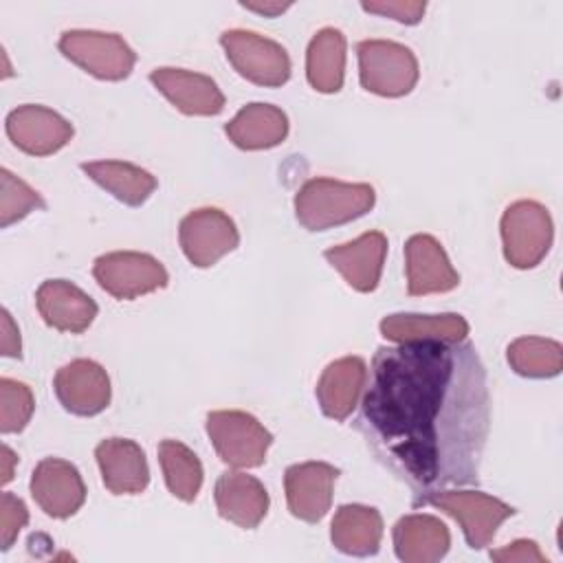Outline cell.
<instances>
[{"instance_id": "cell-3", "label": "cell", "mask_w": 563, "mask_h": 563, "mask_svg": "<svg viewBox=\"0 0 563 563\" xmlns=\"http://www.w3.org/2000/svg\"><path fill=\"white\" fill-rule=\"evenodd\" d=\"M358 77L367 92L402 97L418 84V59L405 44L391 40H363L356 44Z\"/></svg>"}, {"instance_id": "cell-9", "label": "cell", "mask_w": 563, "mask_h": 563, "mask_svg": "<svg viewBox=\"0 0 563 563\" xmlns=\"http://www.w3.org/2000/svg\"><path fill=\"white\" fill-rule=\"evenodd\" d=\"M92 275L108 295L125 301L165 288L169 282L165 266L156 257L139 251H112L99 255Z\"/></svg>"}, {"instance_id": "cell-24", "label": "cell", "mask_w": 563, "mask_h": 563, "mask_svg": "<svg viewBox=\"0 0 563 563\" xmlns=\"http://www.w3.org/2000/svg\"><path fill=\"white\" fill-rule=\"evenodd\" d=\"M380 334L394 343H416V341H464L468 334V323L462 314H416L396 312L380 321Z\"/></svg>"}, {"instance_id": "cell-17", "label": "cell", "mask_w": 563, "mask_h": 563, "mask_svg": "<svg viewBox=\"0 0 563 563\" xmlns=\"http://www.w3.org/2000/svg\"><path fill=\"white\" fill-rule=\"evenodd\" d=\"M387 255V238L380 231H367L352 242L336 244L323 251V257L341 277L358 292H372L383 273Z\"/></svg>"}, {"instance_id": "cell-32", "label": "cell", "mask_w": 563, "mask_h": 563, "mask_svg": "<svg viewBox=\"0 0 563 563\" xmlns=\"http://www.w3.org/2000/svg\"><path fill=\"white\" fill-rule=\"evenodd\" d=\"M29 521L26 504L13 493L0 495V548L7 552Z\"/></svg>"}, {"instance_id": "cell-18", "label": "cell", "mask_w": 563, "mask_h": 563, "mask_svg": "<svg viewBox=\"0 0 563 563\" xmlns=\"http://www.w3.org/2000/svg\"><path fill=\"white\" fill-rule=\"evenodd\" d=\"M35 303L44 323L59 332L79 334L88 330L97 317L95 299L68 279L42 282L35 292Z\"/></svg>"}, {"instance_id": "cell-20", "label": "cell", "mask_w": 563, "mask_h": 563, "mask_svg": "<svg viewBox=\"0 0 563 563\" xmlns=\"http://www.w3.org/2000/svg\"><path fill=\"white\" fill-rule=\"evenodd\" d=\"M365 383L367 365L361 356H343L332 361L323 369L314 389L321 411L332 420H345L358 407Z\"/></svg>"}, {"instance_id": "cell-36", "label": "cell", "mask_w": 563, "mask_h": 563, "mask_svg": "<svg viewBox=\"0 0 563 563\" xmlns=\"http://www.w3.org/2000/svg\"><path fill=\"white\" fill-rule=\"evenodd\" d=\"M242 7L249 11L262 13L266 18H277L279 13H284L290 7V2H242Z\"/></svg>"}, {"instance_id": "cell-16", "label": "cell", "mask_w": 563, "mask_h": 563, "mask_svg": "<svg viewBox=\"0 0 563 563\" xmlns=\"http://www.w3.org/2000/svg\"><path fill=\"white\" fill-rule=\"evenodd\" d=\"M150 81L183 114L213 117L224 108V95L209 75L163 66L150 73Z\"/></svg>"}, {"instance_id": "cell-21", "label": "cell", "mask_w": 563, "mask_h": 563, "mask_svg": "<svg viewBox=\"0 0 563 563\" xmlns=\"http://www.w3.org/2000/svg\"><path fill=\"white\" fill-rule=\"evenodd\" d=\"M216 506L222 519L251 530L268 512V493L264 484L242 471H227L218 477L213 488Z\"/></svg>"}, {"instance_id": "cell-6", "label": "cell", "mask_w": 563, "mask_h": 563, "mask_svg": "<svg viewBox=\"0 0 563 563\" xmlns=\"http://www.w3.org/2000/svg\"><path fill=\"white\" fill-rule=\"evenodd\" d=\"M422 504H429L451 515L462 526L464 539L473 550L486 548L497 534V528L508 517L515 515L512 506L482 490H446L444 488L427 495Z\"/></svg>"}, {"instance_id": "cell-11", "label": "cell", "mask_w": 563, "mask_h": 563, "mask_svg": "<svg viewBox=\"0 0 563 563\" xmlns=\"http://www.w3.org/2000/svg\"><path fill=\"white\" fill-rule=\"evenodd\" d=\"M4 128L11 143L31 156L55 154L73 139L70 121L37 103H24L11 110Z\"/></svg>"}, {"instance_id": "cell-35", "label": "cell", "mask_w": 563, "mask_h": 563, "mask_svg": "<svg viewBox=\"0 0 563 563\" xmlns=\"http://www.w3.org/2000/svg\"><path fill=\"white\" fill-rule=\"evenodd\" d=\"M0 345H2V354L11 356V358H20L22 356V343H20V330L13 323L11 314L7 308H2L0 312Z\"/></svg>"}, {"instance_id": "cell-31", "label": "cell", "mask_w": 563, "mask_h": 563, "mask_svg": "<svg viewBox=\"0 0 563 563\" xmlns=\"http://www.w3.org/2000/svg\"><path fill=\"white\" fill-rule=\"evenodd\" d=\"M35 409V398L29 385L0 378V431L2 433H20Z\"/></svg>"}, {"instance_id": "cell-12", "label": "cell", "mask_w": 563, "mask_h": 563, "mask_svg": "<svg viewBox=\"0 0 563 563\" xmlns=\"http://www.w3.org/2000/svg\"><path fill=\"white\" fill-rule=\"evenodd\" d=\"M336 477L339 468L328 462H301L288 466L284 473V490L290 515L308 523L321 521L330 510Z\"/></svg>"}, {"instance_id": "cell-7", "label": "cell", "mask_w": 563, "mask_h": 563, "mask_svg": "<svg viewBox=\"0 0 563 563\" xmlns=\"http://www.w3.org/2000/svg\"><path fill=\"white\" fill-rule=\"evenodd\" d=\"M59 51L97 79L121 81L136 62V53L119 33L73 29L59 37Z\"/></svg>"}, {"instance_id": "cell-2", "label": "cell", "mask_w": 563, "mask_h": 563, "mask_svg": "<svg viewBox=\"0 0 563 563\" xmlns=\"http://www.w3.org/2000/svg\"><path fill=\"white\" fill-rule=\"evenodd\" d=\"M376 202L367 183H341L334 178H310L295 196V216L308 231H325L365 216Z\"/></svg>"}, {"instance_id": "cell-29", "label": "cell", "mask_w": 563, "mask_h": 563, "mask_svg": "<svg viewBox=\"0 0 563 563\" xmlns=\"http://www.w3.org/2000/svg\"><path fill=\"white\" fill-rule=\"evenodd\" d=\"M510 367L526 378H550L563 369V347L559 341L543 336H519L508 350Z\"/></svg>"}, {"instance_id": "cell-23", "label": "cell", "mask_w": 563, "mask_h": 563, "mask_svg": "<svg viewBox=\"0 0 563 563\" xmlns=\"http://www.w3.org/2000/svg\"><path fill=\"white\" fill-rule=\"evenodd\" d=\"M229 141L240 150H268L288 136V117L271 103H246L227 125Z\"/></svg>"}, {"instance_id": "cell-30", "label": "cell", "mask_w": 563, "mask_h": 563, "mask_svg": "<svg viewBox=\"0 0 563 563\" xmlns=\"http://www.w3.org/2000/svg\"><path fill=\"white\" fill-rule=\"evenodd\" d=\"M44 209L42 196L7 167L0 169V224L7 229L26 218L31 211Z\"/></svg>"}, {"instance_id": "cell-19", "label": "cell", "mask_w": 563, "mask_h": 563, "mask_svg": "<svg viewBox=\"0 0 563 563\" xmlns=\"http://www.w3.org/2000/svg\"><path fill=\"white\" fill-rule=\"evenodd\" d=\"M103 486L112 495H139L150 484V468L143 449L134 440L108 438L95 449Z\"/></svg>"}, {"instance_id": "cell-15", "label": "cell", "mask_w": 563, "mask_h": 563, "mask_svg": "<svg viewBox=\"0 0 563 563\" xmlns=\"http://www.w3.org/2000/svg\"><path fill=\"white\" fill-rule=\"evenodd\" d=\"M405 271L407 292L411 297L449 292L460 284V275L453 268L442 244L427 233H416L405 244Z\"/></svg>"}, {"instance_id": "cell-26", "label": "cell", "mask_w": 563, "mask_h": 563, "mask_svg": "<svg viewBox=\"0 0 563 563\" xmlns=\"http://www.w3.org/2000/svg\"><path fill=\"white\" fill-rule=\"evenodd\" d=\"M84 174L128 207H141L156 189V178L128 161L81 163Z\"/></svg>"}, {"instance_id": "cell-4", "label": "cell", "mask_w": 563, "mask_h": 563, "mask_svg": "<svg viewBox=\"0 0 563 563\" xmlns=\"http://www.w3.org/2000/svg\"><path fill=\"white\" fill-rule=\"evenodd\" d=\"M504 257L515 268H534L550 251L554 224L550 211L537 200H517L501 216Z\"/></svg>"}, {"instance_id": "cell-13", "label": "cell", "mask_w": 563, "mask_h": 563, "mask_svg": "<svg viewBox=\"0 0 563 563\" xmlns=\"http://www.w3.org/2000/svg\"><path fill=\"white\" fill-rule=\"evenodd\" d=\"M29 488L35 504L55 519L75 515L86 501V486L77 466L62 457H44L35 466Z\"/></svg>"}, {"instance_id": "cell-28", "label": "cell", "mask_w": 563, "mask_h": 563, "mask_svg": "<svg viewBox=\"0 0 563 563\" xmlns=\"http://www.w3.org/2000/svg\"><path fill=\"white\" fill-rule=\"evenodd\" d=\"M158 462L169 493L183 501H194L202 486V464L198 455L178 440L158 444Z\"/></svg>"}, {"instance_id": "cell-22", "label": "cell", "mask_w": 563, "mask_h": 563, "mask_svg": "<svg viewBox=\"0 0 563 563\" xmlns=\"http://www.w3.org/2000/svg\"><path fill=\"white\" fill-rule=\"evenodd\" d=\"M396 556L405 563H435L451 545L449 528L433 515L400 517L391 532Z\"/></svg>"}, {"instance_id": "cell-14", "label": "cell", "mask_w": 563, "mask_h": 563, "mask_svg": "<svg viewBox=\"0 0 563 563\" xmlns=\"http://www.w3.org/2000/svg\"><path fill=\"white\" fill-rule=\"evenodd\" d=\"M53 387L62 407L75 416H97L110 405L108 372L90 358H75L59 367Z\"/></svg>"}, {"instance_id": "cell-10", "label": "cell", "mask_w": 563, "mask_h": 563, "mask_svg": "<svg viewBox=\"0 0 563 563\" xmlns=\"http://www.w3.org/2000/svg\"><path fill=\"white\" fill-rule=\"evenodd\" d=\"M178 242L194 266L209 268L240 244V233L224 211L200 207L180 220Z\"/></svg>"}, {"instance_id": "cell-33", "label": "cell", "mask_w": 563, "mask_h": 563, "mask_svg": "<svg viewBox=\"0 0 563 563\" xmlns=\"http://www.w3.org/2000/svg\"><path fill=\"white\" fill-rule=\"evenodd\" d=\"M361 7L369 13L391 18L402 24H418L427 9V4L420 0H374V2H363Z\"/></svg>"}, {"instance_id": "cell-8", "label": "cell", "mask_w": 563, "mask_h": 563, "mask_svg": "<svg viewBox=\"0 0 563 563\" xmlns=\"http://www.w3.org/2000/svg\"><path fill=\"white\" fill-rule=\"evenodd\" d=\"M220 44L231 66L249 81L266 88H277L290 77V57L286 48L246 29H229L220 35Z\"/></svg>"}, {"instance_id": "cell-27", "label": "cell", "mask_w": 563, "mask_h": 563, "mask_svg": "<svg viewBox=\"0 0 563 563\" xmlns=\"http://www.w3.org/2000/svg\"><path fill=\"white\" fill-rule=\"evenodd\" d=\"M345 75V35L325 26L317 31L306 53V77L308 84L319 92H339Z\"/></svg>"}, {"instance_id": "cell-34", "label": "cell", "mask_w": 563, "mask_h": 563, "mask_svg": "<svg viewBox=\"0 0 563 563\" xmlns=\"http://www.w3.org/2000/svg\"><path fill=\"white\" fill-rule=\"evenodd\" d=\"M490 559L497 563H543L548 561L539 545L530 539H517L499 550L490 552Z\"/></svg>"}, {"instance_id": "cell-37", "label": "cell", "mask_w": 563, "mask_h": 563, "mask_svg": "<svg viewBox=\"0 0 563 563\" xmlns=\"http://www.w3.org/2000/svg\"><path fill=\"white\" fill-rule=\"evenodd\" d=\"M0 451H2V457H0V462H2V477H0V482L9 484L13 479V466L18 464V455L7 444H2Z\"/></svg>"}, {"instance_id": "cell-5", "label": "cell", "mask_w": 563, "mask_h": 563, "mask_svg": "<svg viewBox=\"0 0 563 563\" xmlns=\"http://www.w3.org/2000/svg\"><path fill=\"white\" fill-rule=\"evenodd\" d=\"M207 435L222 462L235 468H255L264 464L273 442L264 424L240 409H220L207 413Z\"/></svg>"}, {"instance_id": "cell-1", "label": "cell", "mask_w": 563, "mask_h": 563, "mask_svg": "<svg viewBox=\"0 0 563 563\" xmlns=\"http://www.w3.org/2000/svg\"><path fill=\"white\" fill-rule=\"evenodd\" d=\"M354 427L376 460L413 490V504L477 482L490 427L477 350L466 341L378 347Z\"/></svg>"}, {"instance_id": "cell-25", "label": "cell", "mask_w": 563, "mask_h": 563, "mask_svg": "<svg viewBox=\"0 0 563 563\" xmlns=\"http://www.w3.org/2000/svg\"><path fill=\"white\" fill-rule=\"evenodd\" d=\"M332 545L350 556H372L380 548L383 517L376 508L345 504L334 512L330 523Z\"/></svg>"}]
</instances>
